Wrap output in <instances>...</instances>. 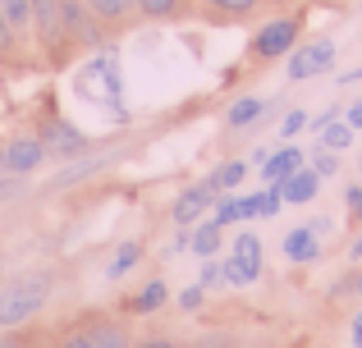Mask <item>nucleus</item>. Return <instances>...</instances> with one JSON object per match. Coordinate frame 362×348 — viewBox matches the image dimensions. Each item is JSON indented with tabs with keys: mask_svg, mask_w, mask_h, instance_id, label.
I'll return each instance as SVG.
<instances>
[{
	"mask_svg": "<svg viewBox=\"0 0 362 348\" xmlns=\"http://www.w3.org/2000/svg\"><path fill=\"white\" fill-rule=\"evenodd\" d=\"M257 275H262V239L257 234H239L230 261H225V280L230 284H252Z\"/></svg>",
	"mask_w": 362,
	"mask_h": 348,
	"instance_id": "nucleus-3",
	"label": "nucleus"
},
{
	"mask_svg": "<svg viewBox=\"0 0 362 348\" xmlns=\"http://www.w3.org/2000/svg\"><path fill=\"white\" fill-rule=\"evenodd\" d=\"M354 348H362V312H358V321H354Z\"/></svg>",
	"mask_w": 362,
	"mask_h": 348,
	"instance_id": "nucleus-33",
	"label": "nucleus"
},
{
	"mask_svg": "<svg viewBox=\"0 0 362 348\" xmlns=\"http://www.w3.org/2000/svg\"><path fill=\"white\" fill-rule=\"evenodd\" d=\"M344 124H349V128H354V133H358V128H362V101H358V106H349V115H344Z\"/></svg>",
	"mask_w": 362,
	"mask_h": 348,
	"instance_id": "nucleus-31",
	"label": "nucleus"
},
{
	"mask_svg": "<svg viewBox=\"0 0 362 348\" xmlns=\"http://www.w3.org/2000/svg\"><path fill=\"white\" fill-rule=\"evenodd\" d=\"M188 248L197 252V257H216V252H221V224H202V229L193 234V239H188Z\"/></svg>",
	"mask_w": 362,
	"mask_h": 348,
	"instance_id": "nucleus-15",
	"label": "nucleus"
},
{
	"mask_svg": "<svg viewBox=\"0 0 362 348\" xmlns=\"http://www.w3.org/2000/svg\"><path fill=\"white\" fill-rule=\"evenodd\" d=\"M160 303H165V284H160V280H151L142 294H133V298H129V312H138V316H142V312H156Z\"/></svg>",
	"mask_w": 362,
	"mask_h": 348,
	"instance_id": "nucleus-17",
	"label": "nucleus"
},
{
	"mask_svg": "<svg viewBox=\"0 0 362 348\" xmlns=\"http://www.w3.org/2000/svg\"><path fill=\"white\" fill-rule=\"evenodd\" d=\"M349 257H354V261H362V234L354 239V248H349Z\"/></svg>",
	"mask_w": 362,
	"mask_h": 348,
	"instance_id": "nucleus-34",
	"label": "nucleus"
},
{
	"mask_svg": "<svg viewBox=\"0 0 362 348\" xmlns=\"http://www.w3.org/2000/svg\"><path fill=\"white\" fill-rule=\"evenodd\" d=\"M60 348H92V340H88V335H69Z\"/></svg>",
	"mask_w": 362,
	"mask_h": 348,
	"instance_id": "nucleus-32",
	"label": "nucleus"
},
{
	"mask_svg": "<svg viewBox=\"0 0 362 348\" xmlns=\"http://www.w3.org/2000/svg\"><path fill=\"white\" fill-rule=\"evenodd\" d=\"M284 206V197H280V184H271L266 193H257V215H275Z\"/></svg>",
	"mask_w": 362,
	"mask_h": 348,
	"instance_id": "nucleus-20",
	"label": "nucleus"
},
{
	"mask_svg": "<svg viewBox=\"0 0 362 348\" xmlns=\"http://www.w3.org/2000/svg\"><path fill=\"white\" fill-rule=\"evenodd\" d=\"M312 170H317L321 179H330V174L339 170V156H335V152H321V156H317V165H312Z\"/></svg>",
	"mask_w": 362,
	"mask_h": 348,
	"instance_id": "nucleus-26",
	"label": "nucleus"
},
{
	"mask_svg": "<svg viewBox=\"0 0 362 348\" xmlns=\"http://www.w3.org/2000/svg\"><path fill=\"white\" fill-rule=\"evenodd\" d=\"M317 188H321V174L317 170H293L280 184V197H284V206H303V202L317 197Z\"/></svg>",
	"mask_w": 362,
	"mask_h": 348,
	"instance_id": "nucleus-8",
	"label": "nucleus"
},
{
	"mask_svg": "<svg viewBox=\"0 0 362 348\" xmlns=\"http://www.w3.org/2000/svg\"><path fill=\"white\" fill-rule=\"evenodd\" d=\"M335 69V42H308V46H298V51L289 55V78L293 83H303V78H317V73H330Z\"/></svg>",
	"mask_w": 362,
	"mask_h": 348,
	"instance_id": "nucleus-4",
	"label": "nucleus"
},
{
	"mask_svg": "<svg viewBox=\"0 0 362 348\" xmlns=\"http://www.w3.org/2000/svg\"><path fill=\"white\" fill-rule=\"evenodd\" d=\"M129 5H133V0H88V9H92V14H101V18H124V14H129Z\"/></svg>",
	"mask_w": 362,
	"mask_h": 348,
	"instance_id": "nucleus-18",
	"label": "nucleus"
},
{
	"mask_svg": "<svg viewBox=\"0 0 362 348\" xmlns=\"http://www.w3.org/2000/svg\"><path fill=\"white\" fill-rule=\"evenodd\" d=\"M138 257H142V248H138V243H124V248L115 252V261H110V275H124V270H129Z\"/></svg>",
	"mask_w": 362,
	"mask_h": 348,
	"instance_id": "nucleus-21",
	"label": "nucleus"
},
{
	"mask_svg": "<svg viewBox=\"0 0 362 348\" xmlns=\"http://www.w3.org/2000/svg\"><path fill=\"white\" fill-rule=\"evenodd\" d=\"M0 348H18V344H14V340H0Z\"/></svg>",
	"mask_w": 362,
	"mask_h": 348,
	"instance_id": "nucleus-36",
	"label": "nucleus"
},
{
	"mask_svg": "<svg viewBox=\"0 0 362 348\" xmlns=\"http://www.w3.org/2000/svg\"><path fill=\"white\" fill-rule=\"evenodd\" d=\"M284 257L289 261H317L321 257V239H317V224H303V229H289L284 234Z\"/></svg>",
	"mask_w": 362,
	"mask_h": 348,
	"instance_id": "nucleus-7",
	"label": "nucleus"
},
{
	"mask_svg": "<svg viewBox=\"0 0 362 348\" xmlns=\"http://www.w3.org/2000/svg\"><path fill=\"white\" fill-rule=\"evenodd\" d=\"M308 124H312L308 110H289V115H284V124H280V138H298Z\"/></svg>",
	"mask_w": 362,
	"mask_h": 348,
	"instance_id": "nucleus-24",
	"label": "nucleus"
},
{
	"mask_svg": "<svg viewBox=\"0 0 362 348\" xmlns=\"http://www.w3.org/2000/svg\"><path fill=\"white\" fill-rule=\"evenodd\" d=\"M42 161H46V147L37 143V138H14V143L0 152V165H5V170H14V174L37 170Z\"/></svg>",
	"mask_w": 362,
	"mask_h": 348,
	"instance_id": "nucleus-6",
	"label": "nucleus"
},
{
	"mask_svg": "<svg viewBox=\"0 0 362 348\" xmlns=\"http://www.w3.org/2000/svg\"><path fill=\"white\" fill-rule=\"evenodd\" d=\"M234 220H243L239 215V197H221V202H216V224H234Z\"/></svg>",
	"mask_w": 362,
	"mask_h": 348,
	"instance_id": "nucleus-23",
	"label": "nucleus"
},
{
	"mask_svg": "<svg viewBox=\"0 0 362 348\" xmlns=\"http://www.w3.org/2000/svg\"><path fill=\"white\" fill-rule=\"evenodd\" d=\"M206 5L225 9V14H252V9H257V0H206Z\"/></svg>",
	"mask_w": 362,
	"mask_h": 348,
	"instance_id": "nucleus-25",
	"label": "nucleus"
},
{
	"mask_svg": "<svg viewBox=\"0 0 362 348\" xmlns=\"http://www.w3.org/2000/svg\"><path fill=\"white\" fill-rule=\"evenodd\" d=\"M46 294H51V280L46 275H18L0 289V325H23L33 312H42Z\"/></svg>",
	"mask_w": 362,
	"mask_h": 348,
	"instance_id": "nucleus-1",
	"label": "nucleus"
},
{
	"mask_svg": "<svg viewBox=\"0 0 362 348\" xmlns=\"http://www.w3.org/2000/svg\"><path fill=\"white\" fill-rule=\"evenodd\" d=\"M133 5H138L142 14H151V18H170L179 9V0H133Z\"/></svg>",
	"mask_w": 362,
	"mask_h": 348,
	"instance_id": "nucleus-22",
	"label": "nucleus"
},
{
	"mask_svg": "<svg viewBox=\"0 0 362 348\" xmlns=\"http://www.w3.org/2000/svg\"><path fill=\"white\" fill-rule=\"evenodd\" d=\"M298 28H303V18H271V23L252 37V51L262 55V60H280V55H289L293 46H298Z\"/></svg>",
	"mask_w": 362,
	"mask_h": 348,
	"instance_id": "nucleus-2",
	"label": "nucleus"
},
{
	"mask_svg": "<svg viewBox=\"0 0 362 348\" xmlns=\"http://www.w3.org/2000/svg\"><path fill=\"white\" fill-rule=\"evenodd\" d=\"M349 215H354V220H362V184L349 188Z\"/></svg>",
	"mask_w": 362,
	"mask_h": 348,
	"instance_id": "nucleus-29",
	"label": "nucleus"
},
{
	"mask_svg": "<svg viewBox=\"0 0 362 348\" xmlns=\"http://www.w3.org/2000/svg\"><path fill=\"white\" fill-rule=\"evenodd\" d=\"M138 348H175L170 340H147V344H138Z\"/></svg>",
	"mask_w": 362,
	"mask_h": 348,
	"instance_id": "nucleus-35",
	"label": "nucleus"
},
{
	"mask_svg": "<svg viewBox=\"0 0 362 348\" xmlns=\"http://www.w3.org/2000/svg\"><path fill=\"white\" fill-rule=\"evenodd\" d=\"M321 147H326V152H344V147H354V128L344 124V119H330L326 128H321Z\"/></svg>",
	"mask_w": 362,
	"mask_h": 348,
	"instance_id": "nucleus-13",
	"label": "nucleus"
},
{
	"mask_svg": "<svg viewBox=\"0 0 362 348\" xmlns=\"http://www.w3.org/2000/svg\"><path fill=\"white\" fill-rule=\"evenodd\" d=\"M9 46H14V28H9L5 9H0V51H9Z\"/></svg>",
	"mask_w": 362,
	"mask_h": 348,
	"instance_id": "nucleus-30",
	"label": "nucleus"
},
{
	"mask_svg": "<svg viewBox=\"0 0 362 348\" xmlns=\"http://www.w3.org/2000/svg\"><path fill=\"white\" fill-rule=\"evenodd\" d=\"M0 9H5L9 28H23V23H33V14H28V0H0Z\"/></svg>",
	"mask_w": 362,
	"mask_h": 348,
	"instance_id": "nucleus-19",
	"label": "nucleus"
},
{
	"mask_svg": "<svg viewBox=\"0 0 362 348\" xmlns=\"http://www.w3.org/2000/svg\"><path fill=\"white\" fill-rule=\"evenodd\" d=\"M293 170H303V152H298V147H280L275 156H266V161H262L266 184H284Z\"/></svg>",
	"mask_w": 362,
	"mask_h": 348,
	"instance_id": "nucleus-9",
	"label": "nucleus"
},
{
	"mask_svg": "<svg viewBox=\"0 0 362 348\" xmlns=\"http://www.w3.org/2000/svg\"><path fill=\"white\" fill-rule=\"evenodd\" d=\"M42 147H46V152H60V156H74V152H83V133L55 119V124L42 133Z\"/></svg>",
	"mask_w": 362,
	"mask_h": 348,
	"instance_id": "nucleus-10",
	"label": "nucleus"
},
{
	"mask_svg": "<svg viewBox=\"0 0 362 348\" xmlns=\"http://www.w3.org/2000/svg\"><path fill=\"white\" fill-rule=\"evenodd\" d=\"M206 197H211V193H206V184H197V188H188V193H179V202H175V220H179V224H193L197 215L206 211Z\"/></svg>",
	"mask_w": 362,
	"mask_h": 348,
	"instance_id": "nucleus-11",
	"label": "nucleus"
},
{
	"mask_svg": "<svg viewBox=\"0 0 362 348\" xmlns=\"http://www.w3.org/2000/svg\"><path fill=\"white\" fill-rule=\"evenodd\" d=\"M88 340H92V348H129V340H124V330L115 321H97L88 330Z\"/></svg>",
	"mask_w": 362,
	"mask_h": 348,
	"instance_id": "nucleus-14",
	"label": "nucleus"
},
{
	"mask_svg": "<svg viewBox=\"0 0 362 348\" xmlns=\"http://www.w3.org/2000/svg\"><path fill=\"white\" fill-rule=\"evenodd\" d=\"M28 14H33V28L42 37V46H60L64 42V0H28Z\"/></svg>",
	"mask_w": 362,
	"mask_h": 348,
	"instance_id": "nucleus-5",
	"label": "nucleus"
},
{
	"mask_svg": "<svg viewBox=\"0 0 362 348\" xmlns=\"http://www.w3.org/2000/svg\"><path fill=\"white\" fill-rule=\"evenodd\" d=\"M243 174H247V165H243V161L221 165V170L206 179V193H230V188H239V184H243Z\"/></svg>",
	"mask_w": 362,
	"mask_h": 348,
	"instance_id": "nucleus-12",
	"label": "nucleus"
},
{
	"mask_svg": "<svg viewBox=\"0 0 362 348\" xmlns=\"http://www.w3.org/2000/svg\"><path fill=\"white\" fill-rule=\"evenodd\" d=\"M221 280H225V266H216V261H206V266H202V289L221 284Z\"/></svg>",
	"mask_w": 362,
	"mask_h": 348,
	"instance_id": "nucleus-28",
	"label": "nucleus"
},
{
	"mask_svg": "<svg viewBox=\"0 0 362 348\" xmlns=\"http://www.w3.org/2000/svg\"><path fill=\"white\" fill-rule=\"evenodd\" d=\"M202 294H206V289H202V284H193V289H184V294H179V307H184V312H193V307H202Z\"/></svg>",
	"mask_w": 362,
	"mask_h": 348,
	"instance_id": "nucleus-27",
	"label": "nucleus"
},
{
	"mask_svg": "<svg viewBox=\"0 0 362 348\" xmlns=\"http://www.w3.org/2000/svg\"><path fill=\"white\" fill-rule=\"evenodd\" d=\"M262 101H257V97H243V101H234V106H230V115H225V124H230V128H247V124H252V119L257 115H262Z\"/></svg>",
	"mask_w": 362,
	"mask_h": 348,
	"instance_id": "nucleus-16",
	"label": "nucleus"
}]
</instances>
